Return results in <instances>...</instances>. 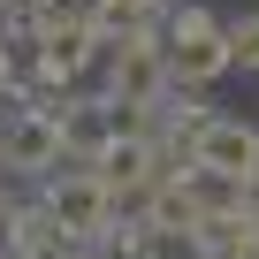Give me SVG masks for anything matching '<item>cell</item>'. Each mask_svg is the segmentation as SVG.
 Here are the masks:
<instances>
[{
	"mask_svg": "<svg viewBox=\"0 0 259 259\" xmlns=\"http://www.w3.org/2000/svg\"><path fill=\"white\" fill-rule=\"evenodd\" d=\"M168 61H176L183 84H213L221 69H236V54H229V23H213L206 8H183V16L168 23Z\"/></svg>",
	"mask_w": 259,
	"mask_h": 259,
	"instance_id": "6da1fadb",
	"label": "cell"
},
{
	"mask_svg": "<svg viewBox=\"0 0 259 259\" xmlns=\"http://www.w3.org/2000/svg\"><path fill=\"white\" fill-rule=\"evenodd\" d=\"M168 76H176V61H168V46L160 38H122V54H114V99L122 107H153L160 92H168Z\"/></svg>",
	"mask_w": 259,
	"mask_h": 259,
	"instance_id": "7a4b0ae2",
	"label": "cell"
},
{
	"mask_svg": "<svg viewBox=\"0 0 259 259\" xmlns=\"http://www.w3.org/2000/svg\"><path fill=\"white\" fill-rule=\"evenodd\" d=\"M191 153H198L206 176H236V183H251V176H259V130L213 114V122H198V145H191Z\"/></svg>",
	"mask_w": 259,
	"mask_h": 259,
	"instance_id": "3957f363",
	"label": "cell"
},
{
	"mask_svg": "<svg viewBox=\"0 0 259 259\" xmlns=\"http://www.w3.org/2000/svg\"><path fill=\"white\" fill-rule=\"evenodd\" d=\"M107 213H114V183H107L99 168H92V176H61V183L46 191V221L69 229V236H92Z\"/></svg>",
	"mask_w": 259,
	"mask_h": 259,
	"instance_id": "277c9868",
	"label": "cell"
},
{
	"mask_svg": "<svg viewBox=\"0 0 259 259\" xmlns=\"http://www.w3.org/2000/svg\"><path fill=\"white\" fill-rule=\"evenodd\" d=\"M54 153H69V130H61L54 114H31V122H16V138H8V160H16V168H46Z\"/></svg>",
	"mask_w": 259,
	"mask_h": 259,
	"instance_id": "5b68a950",
	"label": "cell"
},
{
	"mask_svg": "<svg viewBox=\"0 0 259 259\" xmlns=\"http://www.w3.org/2000/svg\"><path fill=\"white\" fill-rule=\"evenodd\" d=\"M99 176H107L114 191L145 183V176H153V145H145V138H107V145H99Z\"/></svg>",
	"mask_w": 259,
	"mask_h": 259,
	"instance_id": "8992f818",
	"label": "cell"
},
{
	"mask_svg": "<svg viewBox=\"0 0 259 259\" xmlns=\"http://www.w3.org/2000/svg\"><path fill=\"white\" fill-rule=\"evenodd\" d=\"M138 23H145V0H99L92 16V31H114V38H138Z\"/></svg>",
	"mask_w": 259,
	"mask_h": 259,
	"instance_id": "52a82bcc",
	"label": "cell"
},
{
	"mask_svg": "<svg viewBox=\"0 0 259 259\" xmlns=\"http://www.w3.org/2000/svg\"><path fill=\"white\" fill-rule=\"evenodd\" d=\"M84 54H92V38H84V31H46V69H54V76H69Z\"/></svg>",
	"mask_w": 259,
	"mask_h": 259,
	"instance_id": "ba28073f",
	"label": "cell"
},
{
	"mask_svg": "<svg viewBox=\"0 0 259 259\" xmlns=\"http://www.w3.org/2000/svg\"><path fill=\"white\" fill-rule=\"evenodd\" d=\"M229 54H236V69H259V16L229 23Z\"/></svg>",
	"mask_w": 259,
	"mask_h": 259,
	"instance_id": "9c48e42d",
	"label": "cell"
},
{
	"mask_svg": "<svg viewBox=\"0 0 259 259\" xmlns=\"http://www.w3.org/2000/svg\"><path fill=\"white\" fill-rule=\"evenodd\" d=\"M0 99H8V54H0Z\"/></svg>",
	"mask_w": 259,
	"mask_h": 259,
	"instance_id": "30bf717a",
	"label": "cell"
}]
</instances>
